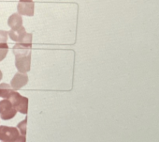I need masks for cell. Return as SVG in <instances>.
Segmentation results:
<instances>
[{
    "instance_id": "cell-1",
    "label": "cell",
    "mask_w": 159,
    "mask_h": 142,
    "mask_svg": "<svg viewBox=\"0 0 159 142\" xmlns=\"http://www.w3.org/2000/svg\"><path fill=\"white\" fill-rule=\"evenodd\" d=\"M0 140L5 142L26 141L25 135L20 134L18 128L1 125L0 126Z\"/></svg>"
},
{
    "instance_id": "cell-2",
    "label": "cell",
    "mask_w": 159,
    "mask_h": 142,
    "mask_svg": "<svg viewBox=\"0 0 159 142\" xmlns=\"http://www.w3.org/2000/svg\"><path fill=\"white\" fill-rule=\"evenodd\" d=\"M17 112L26 115L28 112V98L21 95L17 91H13L9 98Z\"/></svg>"
},
{
    "instance_id": "cell-3",
    "label": "cell",
    "mask_w": 159,
    "mask_h": 142,
    "mask_svg": "<svg viewBox=\"0 0 159 142\" xmlns=\"http://www.w3.org/2000/svg\"><path fill=\"white\" fill-rule=\"evenodd\" d=\"M17 114V110L9 99L0 101V118L3 120H9L14 118Z\"/></svg>"
},
{
    "instance_id": "cell-4",
    "label": "cell",
    "mask_w": 159,
    "mask_h": 142,
    "mask_svg": "<svg viewBox=\"0 0 159 142\" xmlns=\"http://www.w3.org/2000/svg\"><path fill=\"white\" fill-rule=\"evenodd\" d=\"M28 83V76L26 74L24 73H16V75L13 76L11 82V87L14 91H18L22 89L24 86H25Z\"/></svg>"
},
{
    "instance_id": "cell-5",
    "label": "cell",
    "mask_w": 159,
    "mask_h": 142,
    "mask_svg": "<svg viewBox=\"0 0 159 142\" xmlns=\"http://www.w3.org/2000/svg\"><path fill=\"white\" fill-rule=\"evenodd\" d=\"M35 4L33 1H20L17 5V12L21 15L25 16H33L34 15Z\"/></svg>"
},
{
    "instance_id": "cell-6",
    "label": "cell",
    "mask_w": 159,
    "mask_h": 142,
    "mask_svg": "<svg viewBox=\"0 0 159 142\" xmlns=\"http://www.w3.org/2000/svg\"><path fill=\"white\" fill-rule=\"evenodd\" d=\"M8 33H9L10 38H11L13 42H21V41L24 39V37H25V34H26V31H25V28L24 27V26H22V27H19V28H14V29H11V30H10Z\"/></svg>"
},
{
    "instance_id": "cell-7",
    "label": "cell",
    "mask_w": 159,
    "mask_h": 142,
    "mask_svg": "<svg viewBox=\"0 0 159 142\" xmlns=\"http://www.w3.org/2000/svg\"><path fill=\"white\" fill-rule=\"evenodd\" d=\"M8 25H9V27L11 29L21 27L23 26V18H22V15L19 14L18 12L17 13H13L12 15H11L9 17Z\"/></svg>"
},
{
    "instance_id": "cell-8",
    "label": "cell",
    "mask_w": 159,
    "mask_h": 142,
    "mask_svg": "<svg viewBox=\"0 0 159 142\" xmlns=\"http://www.w3.org/2000/svg\"><path fill=\"white\" fill-rule=\"evenodd\" d=\"M13 91L14 90L11 87V85L7 83L0 84V101L4 99H9Z\"/></svg>"
},
{
    "instance_id": "cell-9",
    "label": "cell",
    "mask_w": 159,
    "mask_h": 142,
    "mask_svg": "<svg viewBox=\"0 0 159 142\" xmlns=\"http://www.w3.org/2000/svg\"><path fill=\"white\" fill-rule=\"evenodd\" d=\"M8 52H9V45L7 44V42L0 43V62L7 56Z\"/></svg>"
},
{
    "instance_id": "cell-10",
    "label": "cell",
    "mask_w": 159,
    "mask_h": 142,
    "mask_svg": "<svg viewBox=\"0 0 159 142\" xmlns=\"http://www.w3.org/2000/svg\"><path fill=\"white\" fill-rule=\"evenodd\" d=\"M26 125H27V118H25L23 121L18 123L17 128H18L20 134L23 135H26Z\"/></svg>"
},
{
    "instance_id": "cell-11",
    "label": "cell",
    "mask_w": 159,
    "mask_h": 142,
    "mask_svg": "<svg viewBox=\"0 0 159 142\" xmlns=\"http://www.w3.org/2000/svg\"><path fill=\"white\" fill-rule=\"evenodd\" d=\"M8 37H9V33H8V31H5V30H0V43L7 42V41H8Z\"/></svg>"
},
{
    "instance_id": "cell-12",
    "label": "cell",
    "mask_w": 159,
    "mask_h": 142,
    "mask_svg": "<svg viewBox=\"0 0 159 142\" xmlns=\"http://www.w3.org/2000/svg\"><path fill=\"white\" fill-rule=\"evenodd\" d=\"M3 78V74H2V72H1V70H0V80H1Z\"/></svg>"
},
{
    "instance_id": "cell-13",
    "label": "cell",
    "mask_w": 159,
    "mask_h": 142,
    "mask_svg": "<svg viewBox=\"0 0 159 142\" xmlns=\"http://www.w3.org/2000/svg\"><path fill=\"white\" fill-rule=\"evenodd\" d=\"M20 1H25V2H28V1H33V0H20Z\"/></svg>"
}]
</instances>
